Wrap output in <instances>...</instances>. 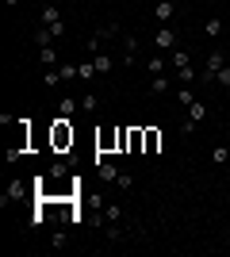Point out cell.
<instances>
[{
  "instance_id": "obj_3",
  "label": "cell",
  "mask_w": 230,
  "mask_h": 257,
  "mask_svg": "<svg viewBox=\"0 0 230 257\" xmlns=\"http://www.w3.org/2000/svg\"><path fill=\"white\" fill-rule=\"evenodd\" d=\"M176 43H180V39H176V31H173V27H165V23H161V31L153 35V46H157V50H161V54H173V50H176Z\"/></svg>"
},
{
  "instance_id": "obj_11",
  "label": "cell",
  "mask_w": 230,
  "mask_h": 257,
  "mask_svg": "<svg viewBox=\"0 0 230 257\" xmlns=\"http://www.w3.org/2000/svg\"><path fill=\"white\" fill-rule=\"evenodd\" d=\"M165 65H169V62H165V54L157 50V54H153V58H150V62H146V69H150V73L157 77V73H165Z\"/></svg>"
},
{
  "instance_id": "obj_1",
  "label": "cell",
  "mask_w": 230,
  "mask_h": 257,
  "mask_svg": "<svg viewBox=\"0 0 230 257\" xmlns=\"http://www.w3.org/2000/svg\"><path fill=\"white\" fill-rule=\"evenodd\" d=\"M50 142H54V150H66V146H73V127H69V119H66V115L54 123V135H50Z\"/></svg>"
},
{
  "instance_id": "obj_25",
  "label": "cell",
  "mask_w": 230,
  "mask_h": 257,
  "mask_svg": "<svg viewBox=\"0 0 230 257\" xmlns=\"http://www.w3.org/2000/svg\"><path fill=\"white\" fill-rule=\"evenodd\" d=\"M58 81H62V73H58V69H46V77H43V85H46V88H54Z\"/></svg>"
},
{
  "instance_id": "obj_32",
  "label": "cell",
  "mask_w": 230,
  "mask_h": 257,
  "mask_svg": "<svg viewBox=\"0 0 230 257\" xmlns=\"http://www.w3.org/2000/svg\"><path fill=\"white\" fill-rule=\"evenodd\" d=\"M8 4H20V0H8Z\"/></svg>"
},
{
  "instance_id": "obj_28",
  "label": "cell",
  "mask_w": 230,
  "mask_h": 257,
  "mask_svg": "<svg viewBox=\"0 0 230 257\" xmlns=\"http://www.w3.org/2000/svg\"><path fill=\"white\" fill-rule=\"evenodd\" d=\"M215 85L230 88V65H222V69H219V77H215Z\"/></svg>"
},
{
  "instance_id": "obj_5",
  "label": "cell",
  "mask_w": 230,
  "mask_h": 257,
  "mask_svg": "<svg viewBox=\"0 0 230 257\" xmlns=\"http://www.w3.org/2000/svg\"><path fill=\"white\" fill-rule=\"evenodd\" d=\"M153 16H157V23H169L176 16V4L173 0H157V8H153Z\"/></svg>"
},
{
  "instance_id": "obj_20",
  "label": "cell",
  "mask_w": 230,
  "mask_h": 257,
  "mask_svg": "<svg viewBox=\"0 0 230 257\" xmlns=\"http://www.w3.org/2000/svg\"><path fill=\"white\" fill-rule=\"evenodd\" d=\"M77 107H81V100H62V104H58V111H62L66 119H73V111H77Z\"/></svg>"
},
{
  "instance_id": "obj_33",
  "label": "cell",
  "mask_w": 230,
  "mask_h": 257,
  "mask_svg": "<svg viewBox=\"0 0 230 257\" xmlns=\"http://www.w3.org/2000/svg\"><path fill=\"white\" fill-rule=\"evenodd\" d=\"M226 50H230V39H226Z\"/></svg>"
},
{
  "instance_id": "obj_19",
  "label": "cell",
  "mask_w": 230,
  "mask_h": 257,
  "mask_svg": "<svg viewBox=\"0 0 230 257\" xmlns=\"http://www.w3.org/2000/svg\"><path fill=\"white\" fill-rule=\"evenodd\" d=\"M92 62H96V73H111V65H115V62L108 58V54H96Z\"/></svg>"
},
{
  "instance_id": "obj_30",
  "label": "cell",
  "mask_w": 230,
  "mask_h": 257,
  "mask_svg": "<svg viewBox=\"0 0 230 257\" xmlns=\"http://www.w3.org/2000/svg\"><path fill=\"white\" fill-rule=\"evenodd\" d=\"M50 246H54V249H62V246H66V230H54V238H50Z\"/></svg>"
},
{
  "instance_id": "obj_29",
  "label": "cell",
  "mask_w": 230,
  "mask_h": 257,
  "mask_svg": "<svg viewBox=\"0 0 230 257\" xmlns=\"http://www.w3.org/2000/svg\"><path fill=\"white\" fill-rule=\"evenodd\" d=\"M176 100H180V104H184V107H188V104H192V100H196V96H192V88H188V85H184V88H180V92H176Z\"/></svg>"
},
{
  "instance_id": "obj_21",
  "label": "cell",
  "mask_w": 230,
  "mask_h": 257,
  "mask_svg": "<svg viewBox=\"0 0 230 257\" xmlns=\"http://www.w3.org/2000/svg\"><path fill=\"white\" fill-rule=\"evenodd\" d=\"M211 161H215V165H226V161H230V150H226V146H215V150H211Z\"/></svg>"
},
{
  "instance_id": "obj_24",
  "label": "cell",
  "mask_w": 230,
  "mask_h": 257,
  "mask_svg": "<svg viewBox=\"0 0 230 257\" xmlns=\"http://www.w3.org/2000/svg\"><path fill=\"white\" fill-rule=\"evenodd\" d=\"M104 215H108V223H119V219H123L119 204H108V207H104Z\"/></svg>"
},
{
  "instance_id": "obj_23",
  "label": "cell",
  "mask_w": 230,
  "mask_h": 257,
  "mask_svg": "<svg viewBox=\"0 0 230 257\" xmlns=\"http://www.w3.org/2000/svg\"><path fill=\"white\" fill-rule=\"evenodd\" d=\"M176 81H180V85H192V81H196V73H192V65H184V69H176Z\"/></svg>"
},
{
  "instance_id": "obj_14",
  "label": "cell",
  "mask_w": 230,
  "mask_h": 257,
  "mask_svg": "<svg viewBox=\"0 0 230 257\" xmlns=\"http://www.w3.org/2000/svg\"><path fill=\"white\" fill-rule=\"evenodd\" d=\"M169 88H173V81H169L165 73H157V77L150 81V92H169Z\"/></svg>"
},
{
  "instance_id": "obj_18",
  "label": "cell",
  "mask_w": 230,
  "mask_h": 257,
  "mask_svg": "<svg viewBox=\"0 0 230 257\" xmlns=\"http://www.w3.org/2000/svg\"><path fill=\"white\" fill-rule=\"evenodd\" d=\"M123 50H127V62H134V54H138V39L127 35V39H123Z\"/></svg>"
},
{
  "instance_id": "obj_10",
  "label": "cell",
  "mask_w": 230,
  "mask_h": 257,
  "mask_svg": "<svg viewBox=\"0 0 230 257\" xmlns=\"http://www.w3.org/2000/svg\"><path fill=\"white\" fill-rule=\"evenodd\" d=\"M39 62H43L46 69H54V62H58V50H54V46H39Z\"/></svg>"
},
{
  "instance_id": "obj_13",
  "label": "cell",
  "mask_w": 230,
  "mask_h": 257,
  "mask_svg": "<svg viewBox=\"0 0 230 257\" xmlns=\"http://www.w3.org/2000/svg\"><path fill=\"white\" fill-rule=\"evenodd\" d=\"M96 169H100V181H119V169L108 161H96Z\"/></svg>"
},
{
  "instance_id": "obj_15",
  "label": "cell",
  "mask_w": 230,
  "mask_h": 257,
  "mask_svg": "<svg viewBox=\"0 0 230 257\" xmlns=\"http://www.w3.org/2000/svg\"><path fill=\"white\" fill-rule=\"evenodd\" d=\"M54 43V31H50V27H39V31H35V46H50Z\"/></svg>"
},
{
  "instance_id": "obj_22",
  "label": "cell",
  "mask_w": 230,
  "mask_h": 257,
  "mask_svg": "<svg viewBox=\"0 0 230 257\" xmlns=\"http://www.w3.org/2000/svg\"><path fill=\"white\" fill-rule=\"evenodd\" d=\"M58 73H62V81H73V77H81V73H77V65H73V62L58 65Z\"/></svg>"
},
{
  "instance_id": "obj_27",
  "label": "cell",
  "mask_w": 230,
  "mask_h": 257,
  "mask_svg": "<svg viewBox=\"0 0 230 257\" xmlns=\"http://www.w3.org/2000/svg\"><path fill=\"white\" fill-rule=\"evenodd\" d=\"M81 111H96V96H92V92L81 96Z\"/></svg>"
},
{
  "instance_id": "obj_7",
  "label": "cell",
  "mask_w": 230,
  "mask_h": 257,
  "mask_svg": "<svg viewBox=\"0 0 230 257\" xmlns=\"http://www.w3.org/2000/svg\"><path fill=\"white\" fill-rule=\"evenodd\" d=\"M157 150H161V131L146 127V154H157Z\"/></svg>"
},
{
  "instance_id": "obj_12",
  "label": "cell",
  "mask_w": 230,
  "mask_h": 257,
  "mask_svg": "<svg viewBox=\"0 0 230 257\" xmlns=\"http://www.w3.org/2000/svg\"><path fill=\"white\" fill-rule=\"evenodd\" d=\"M188 62H192V58H188V50H180V46H176V50L169 54V65H173V69H184Z\"/></svg>"
},
{
  "instance_id": "obj_9",
  "label": "cell",
  "mask_w": 230,
  "mask_h": 257,
  "mask_svg": "<svg viewBox=\"0 0 230 257\" xmlns=\"http://www.w3.org/2000/svg\"><path fill=\"white\" fill-rule=\"evenodd\" d=\"M203 115H207V104H203V100H192V104H188V119H192V123H199Z\"/></svg>"
},
{
  "instance_id": "obj_16",
  "label": "cell",
  "mask_w": 230,
  "mask_h": 257,
  "mask_svg": "<svg viewBox=\"0 0 230 257\" xmlns=\"http://www.w3.org/2000/svg\"><path fill=\"white\" fill-rule=\"evenodd\" d=\"M203 35H207V39H219V35H222V23L215 20V16H211V20L203 23Z\"/></svg>"
},
{
  "instance_id": "obj_8",
  "label": "cell",
  "mask_w": 230,
  "mask_h": 257,
  "mask_svg": "<svg viewBox=\"0 0 230 257\" xmlns=\"http://www.w3.org/2000/svg\"><path fill=\"white\" fill-rule=\"evenodd\" d=\"M96 146H100V150H111V146H119V131H104V135L96 139Z\"/></svg>"
},
{
  "instance_id": "obj_4",
  "label": "cell",
  "mask_w": 230,
  "mask_h": 257,
  "mask_svg": "<svg viewBox=\"0 0 230 257\" xmlns=\"http://www.w3.org/2000/svg\"><path fill=\"white\" fill-rule=\"evenodd\" d=\"M222 69V50H211L207 54V65H203V81H215Z\"/></svg>"
},
{
  "instance_id": "obj_31",
  "label": "cell",
  "mask_w": 230,
  "mask_h": 257,
  "mask_svg": "<svg viewBox=\"0 0 230 257\" xmlns=\"http://www.w3.org/2000/svg\"><path fill=\"white\" fill-rule=\"evenodd\" d=\"M66 173H69V165H62V161H58L54 169H50V177H54V181H62V177H66Z\"/></svg>"
},
{
  "instance_id": "obj_2",
  "label": "cell",
  "mask_w": 230,
  "mask_h": 257,
  "mask_svg": "<svg viewBox=\"0 0 230 257\" xmlns=\"http://www.w3.org/2000/svg\"><path fill=\"white\" fill-rule=\"evenodd\" d=\"M43 27H50V31H54V39H62V35H66V20H62L58 4H46V8H43Z\"/></svg>"
},
{
  "instance_id": "obj_17",
  "label": "cell",
  "mask_w": 230,
  "mask_h": 257,
  "mask_svg": "<svg viewBox=\"0 0 230 257\" xmlns=\"http://www.w3.org/2000/svg\"><path fill=\"white\" fill-rule=\"evenodd\" d=\"M77 73H81V81H92V77H96V62H81Z\"/></svg>"
},
{
  "instance_id": "obj_26",
  "label": "cell",
  "mask_w": 230,
  "mask_h": 257,
  "mask_svg": "<svg viewBox=\"0 0 230 257\" xmlns=\"http://www.w3.org/2000/svg\"><path fill=\"white\" fill-rule=\"evenodd\" d=\"M100 43H104V35H88V50H92V54H104V50H100Z\"/></svg>"
},
{
  "instance_id": "obj_6",
  "label": "cell",
  "mask_w": 230,
  "mask_h": 257,
  "mask_svg": "<svg viewBox=\"0 0 230 257\" xmlns=\"http://www.w3.org/2000/svg\"><path fill=\"white\" fill-rule=\"evenodd\" d=\"M23 192H27V184H23V181H12V184H8V192H4V207L16 204V200H23Z\"/></svg>"
}]
</instances>
